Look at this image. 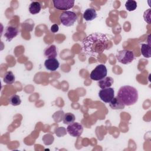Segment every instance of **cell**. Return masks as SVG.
Instances as JSON below:
<instances>
[{
    "label": "cell",
    "mask_w": 151,
    "mask_h": 151,
    "mask_svg": "<svg viewBox=\"0 0 151 151\" xmlns=\"http://www.w3.org/2000/svg\"><path fill=\"white\" fill-rule=\"evenodd\" d=\"M109 38L102 33L95 32L88 35L82 42V51L87 55L96 56L107 49Z\"/></svg>",
    "instance_id": "obj_1"
},
{
    "label": "cell",
    "mask_w": 151,
    "mask_h": 151,
    "mask_svg": "<svg viewBox=\"0 0 151 151\" xmlns=\"http://www.w3.org/2000/svg\"><path fill=\"white\" fill-rule=\"evenodd\" d=\"M125 106H131L135 104L138 100V91L133 87L124 86L121 87L117 96Z\"/></svg>",
    "instance_id": "obj_2"
},
{
    "label": "cell",
    "mask_w": 151,
    "mask_h": 151,
    "mask_svg": "<svg viewBox=\"0 0 151 151\" xmlns=\"http://www.w3.org/2000/svg\"><path fill=\"white\" fill-rule=\"evenodd\" d=\"M61 23L66 27L73 26L77 19V15L73 11H66L62 12L60 15Z\"/></svg>",
    "instance_id": "obj_3"
},
{
    "label": "cell",
    "mask_w": 151,
    "mask_h": 151,
    "mask_svg": "<svg viewBox=\"0 0 151 151\" xmlns=\"http://www.w3.org/2000/svg\"><path fill=\"white\" fill-rule=\"evenodd\" d=\"M116 57L117 61L123 64H129L131 63L134 58L133 52L128 50L119 51L117 53Z\"/></svg>",
    "instance_id": "obj_4"
},
{
    "label": "cell",
    "mask_w": 151,
    "mask_h": 151,
    "mask_svg": "<svg viewBox=\"0 0 151 151\" xmlns=\"http://www.w3.org/2000/svg\"><path fill=\"white\" fill-rule=\"evenodd\" d=\"M107 74V70L106 67L104 64H99L92 70L90 77L92 80L99 81L106 77Z\"/></svg>",
    "instance_id": "obj_5"
},
{
    "label": "cell",
    "mask_w": 151,
    "mask_h": 151,
    "mask_svg": "<svg viewBox=\"0 0 151 151\" xmlns=\"http://www.w3.org/2000/svg\"><path fill=\"white\" fill-rule=\"evenodd\" d=\"M67 131L70 135L73 137H79L83 132V126L78 122H73L67 127Z\"/></svg>",
    "instance_id": "obj_6"
},
{
    "label": "cell",
    "mask_w": 151,
    "mask_h": 151,
    "mask_svg": "<svg viewBox=\"0 0 151 151\" xmlns=\"http://www.w3.org/2000/svg\"><path fill=\"white\" fill-rule=\"evenodd\" d=\"M52 2L54 8L59 10L70 9L74 5V1L73 0H54Z\"/></svg>",
    "instance_id": "obj_7"
},
{
    "label": "cell",
    "mask_w": 151,
    "mask_h": 151,
    "mask_svg": "<svg viewBox=\"0 0 151 151\" xmlns=\"http://www.w3.org/2000/svg\"><path fill=\"white\" fill-rule=\"evenodd\" d=\"M99 96L104 103H109L114 97V90L111 87L101 89L99 92Z\"/></svg>",
    "instance_id": "obj_8"
},
{
    "label": "cell",
    "mask_w": 151,
    "mask_h": 151,
    "mask_svg": "<svg viewBox=\"0 0 151 151\" xmlns=\"http://www.w3.org/2000/svg\"><path fill=\"white\" fill-rule=\"evenodd\" d=\"M18 34V29L15 27L9 25L5 28L4 37L7 41H11L14 38H15Z\"/></svg>",
    "instance_id": "obj_9"
},
{
    "label": "cell",
    "mask_w": 151,
    "mask_h": 151,
    "mask_svg": "<svg viewBox=\"0 0 151 151\" xmlns=\"http://www.w3.org/2000/svg\"><path fill=\"white\" fill-rule=\"evenodd\" d=\"M44 66L46 69L54 71L60 66V63L56 58H48L44 62Z\"/></svg>",
    "instance_id": "obj_10"
},
{
    "label": "cell",
    "mask_w": 151,
    "mask_h": 151,
    "mask_svg": "<svg viewBox=\"0 0 151 151\" xmlns=\"http://www.w3.org/2000/svg\"><path fill=\"white\" fill-rule=\"evenodd\" d=\"M110 107L113 110H122L125 107V105L117 97H114L109 103Z\"/></svg>",
    "instance_id": "obj_11"
},
{
    "label": "cell",
    "mask_w": 151,
    "mask_h": 151,
    "mask_svg": "<svg viewBox=\"0 0 151 151\" xmlns=\"http://www.w3.org/2000/svg\"><path fill=\"white\" fill-rule=\"evenodd\" d=\"M44 56L48 58H55L57 56V48L54 45H51L44 50Z\"/></svg>",
    "instance_id": "obj_12"
},
{
    "label": "cell",
    "mask_w": 151,
    "mask_h": 151,
    "mask_svg": "<svg viewBox=\"0 0 151 151\" xmlns=\"http://www.w3.org/2000/svg\"><path fill=\"white\" fill-rule=\"evenodd\" d=\"M114 83V80L110 77H106L98 81V86L101 89L110 87Z\"/></svg>",
    "instance_id": "obj_13"
},
{
    "label": "cell",
    "mask_w": 151,
    "mask_h": 151,
    "mask_svg": "<svg viewBox=\"0 0 151 151\" xmlns=\"http://www.w3.org/2000/svg\"><path fill=\"white\" fill-rule=\"evenodd\" d=\"M96 11L91 8H87L83 13V18L87 21H91L97 17Z\"/></svg>",
    "instance_id": "obj_14"
},
{
    "label": "cell",
    "mask_w": 151,
    "mask_h": 151,
    "mask_svg": "<svg viewBox=\"0 0 151 151\" xmlns=\"http://www.w3.org/2000/svg\"><path fill=\"white\" fill-rule=\"evenodd\" d=\"M41 9V5L39 2L33 1L30 4L29 6V11L32 15H35L39 13Z\"/></svg>",
    "instance_id": "obj_15"
},
{
    "label": "cell",
    "mask_w": 151,
    "mask_h": 151,
    "mask_svg": "<svg viewBox=\"0 0 151 151\" xmlns=\"http://www.w3.org/2000/svg\"><path fill=\"white\" fill-rule=\"evenodd\" d=\"M141 53L145 58H150L151 56L150 45L147 44H142L140 47Z\"/></svg>",
    "instance_id": "obj_16"
},
{
    "label": "cell",
    "mask_w": 151,
    "mask_h": 151,
    "mask_svg": "<svg viewBox=\"0 0 151 151\" xmlns=\"http://www.w3.org/2000/svg\"><path fill=\"white\" fill-rule=\"evenodd\" d=\"M15 80V77L13 73L11 71H7L4 76L3 81L4 83L9 84H12Z\"/></svg>",
    "instance_id": "obj_17"
},
{
    "label": "cell",
    "mask_w": 151,
    "mask_h": 151,
    "mask_svg": "<svg viewBox=\"0 0 151 151\" xmlns=\"http://www.w3.org/2000/svg\"><path fill=\"white\" fill-rule=\"evenodd\" d=\"M75 116L71 113H65L63 119V123L65 124H70L75 121Z\"/></svg>",
    "instance_id": "obj_18"
},
{
    "label": "cell",
    "mask_w": 151,
    "mask_h": 151,
    "mask_svg": "<svg viewBox=\"0 0 151 151\" xmlns=\"http://www.w3.org/2000/svg\"><path fill=\"white\" fill-rule=\"evenodd\" d=\"M125 7L128 11H133L137 8V2L134 0H128L125 3Z\"/></svg>",
    "instance_id": "obj_19"
},
{
    "label": "cell",
    "mask_w": 151,
    "mask_h": 151,
    "mask_svg": "<svg viewBox=\"0 0 151 151\" xmlns=\"http://www.w3.org/2000/svg\"><path fill=\"white\" fill-rule=\"evenodd\" d=\"M21 103V100L20 99V97L18 95L14 94L12 96H11V97L9 98V103L14 106H17L19 105Z\"/></svg>",
    "instance_id": "obj_20"
},
{
    "label": "cell",
    "mask_w": 151,
    "mask_h": 151,
    "mask_svg": "<svg viewBox=\"0 0 151 151\" xmlns=\"http://www.w3.org/2000/svg\"><path fill=\"white\" fill-rule=\"evenodd\" d=\"M42 140L45 145H51V143H52V142L54 141V137L50 134H47L43 136Z\"/></svg>",
    "instance_id": "obj_21"
},
{
    "label": "cell",
    "mask_w": 151,
    "mask_h": 151,
    "mask_svg": "<svg viewBox=\"0 0 151 151\" xmlns=\"http://www.w3.org/2000/svg\"><path fill=\"white\" fill-rule=\"evenodd\" d=\"M143 18L145 21L148 24H150V9H148L145 11L143 14Z\"/></svg>",
    "instance_id": "obj_22"
},
{
    "label": "cell",
    "mask_w": 151,
    "mask_h": 151,
    "mask_svg": "<svg viewBox=\"0 0 151 151\" xmlns=\"http://www.w3.org/2000/svg\"><path fill=\"white\" fill-rule=\"evenodd\" d=\"M54 116H56V117H53L54 119L57 118V119L55 120V122H57L58 121V119H59V122H60L63 119V117H64V112L63 111H58L57 112H55L54 114Z\"/></svg>",
    "instance_id": "obj_23"
},
{
    "label": "cell",
    "mask_w": 151,
    "mask_h": 151,
    "mask_svg": "<svg viewBox=\"0 0 151 151\" xmlns=\"http://www.w3.org/2000/svg\"><path fill=\"white\" fill-rule=\"evenodd\" d=\"M50 29H51V31L52 32L55 33V32H57L58 31V30H59V27H58V25L57 24H53V25H51Z\"/></svg>",
    "instance_id": "obj_24"
}]
</instances>
